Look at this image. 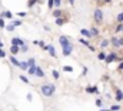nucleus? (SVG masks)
Returning <instances> with one entry per match:
<instances>
[{
	"mask_svg": "<svg viewBox=\"0 0 123 111\" xmlns=\"http://www.w3.org/2000/svg\"><path fill=\"white\" fill-rule=\"evenodd\" d=\"M40 90H42L44 97H52L55 94V91H56V85L55 84H43L40 87Z\"/></svg>",
	"mask_w": 123,
	"mask_h": 111,
	"instance_id": "obj_1",
	"label": "nucleus"
},
{
	"mask_svg": "<svg viewBox=\"0 0 123 111\" xmlns=\"http://www.w3.org/2000/svg\"><path fill=\"white\" fill-rule=\"evenodd\" d=\"M93 17H94V20L97 23H102V20H103V11L100 9H96L94 13H93Z\"/></svg>",
	"mask_w": 123,
	"mask_h": 111,
	"instance_id": "obj_2",
	"label": "nucleus"
},
{
	"mask_svg": "<svg viewBox=\"0 0 123 111\" xmlns=\"http://www.w3.org/2000/svg\"><path fill=\"white\" fill-rule=\"evenodd\" d=\"M59 43H60L62 47H67V46H70V44H72L66 36H60V39H59Z\"/></svg>",
	"mask_w": 123,
	"mask_h": 111,
	"instance_id": "obj_3",
	"label": "nucleus"
},
{
	"mask_svg": "<svg viewBox=\"0 0 123 111\" xmlns=\"http://www.w3.org/2000/svg\"><path fill=\"white\" fill-rule=\"evenodd\" d=\"M63 50H62V53L64 57H67V56H70V53L73 51V44H70V46H67V47H62Z\"/></svg>",
	"mask_w": 123,
	"mask_h": 111,
	"instance_id": "obj_4",
	"label": "nucleus"
},
{
	"mask_svg": "<svg viewBox=\"0 0 123 111\" xmlns=\"http://www.w3.org/2000/svg\"><path fill=\"white\" fill-rule=\"evenodd\" d=\"M34 76L36 77H44V71H43V68L42 67H39V66H36V71H34Z\"/></svg>",
	"mask_w": 123,
	"mask_h": 111,
	"instance_id": "obj_5",
	"label": "nucleus"
},
{
	"mask_svg": "<svg viewBox=\"0 0 123 111\" xmlns=\"http://www.w3.org/2000/svg\"><path fill=\"white\" fill-rule=\"evenodd\" d=\"M12 44H14V46H22V44H25V41H23L20 37H13V39H12Z\"/></svg>",
	"mask_w": 123,
	"mask_h": 111,
	"instance_id": "obj_6",
	"label": "nucleus"
},
{
	"mask_svg": "<svg viewBox=\"0 0 123 111\" xmlns=\"http://www.w3.org/2000/svg\"><path fill=\"white\" fill-rule=\"evenodd\" d=\"M10 53L13 56H16L17 53H20V46H14V44H12V47H10Z\"/></svg>",
	"mask_w": 123,
	"mask_h": 111,
	"instance_id": "obj_7",
	"label": "nucleus"
},
{
	"mask_svg": "<svg viewBox=\"0 0 123 111\" xmlns=\"http://www.w3.org/2000/svg\"><path fill=\"white\" fill-rule=\"evenodd\" d=\"M86 93H89V94H99V90H97V87H86Z\"/></svg>",
	"mask_w": 123,
	"mask_h": 111,
	"instance_id": "obj_8",
	"label": "nucleus"
},
{
	"mask_svg": "<svg viewBox=\"0 0 123 111\" xmlns=\"http://www.w3.org/2000/svg\"><path fill=\"white\" fill-rule=\"evenodd\" d=\"M110 44H112L115 49H119V47H120V46H119V39H117V37H113V39L110 40Z\"/></svg>",
	"mask_w": 123,
	"mask_h": 111,
	"instance_id": "obj_9",
	"label": "nucleus"
},
{
	"mask_svg": "<svg viewBox=\"0 0 123 111\" xmlns=\"http://www.w3.org/2000/svg\"><path fill=\"white\" fill-rule=\"evenodd\" d=\"M115 100H117V101H122L123 100V91L122 90H116V98Z\"/></svg>",
	"mask_w": 123,
	"mask_h": 111,
	"instance_id": "obj_10",
	"label": "nucleus"
},
{
	"mask_svg": "<svg viewBox=\"0 0 123 111\" xmlns=\"http://www.w3.org/2000/svg\"><path fill=\"white\" fill-rule=\"evenodd\" d=\"M89 31H90V36H92V37H97V36H99V28L92 27Z\"/></svg>",
	"mask_w": 123,
	"mask_h": 111,
	"instance_id": "obj_11",
	"label": "nucleus"
},
{
	"mask_svg": "<svg viewBox=\"0 0 123 111\" xmlns=\"http://www.w3.org/2000/svg\"><path fill=\"white\" fill-rule=\"evenodd\" d=\"M47 51L50 53L52 57H56V50H55V47H53L52 44H50V46H47Z\"/></svg>",
	"mask_w": 123,
	"mask_h": 111,
	"instance_id": "obj_12",
	"label": "nucleus"
},
{
	"mask_svg": "<svg viewBox=\"0 0 123 111\" xmlns=\"http://www.w3.org/2000/svg\"><path fill=\"white\" fill-rule=\"evenodd\" d=\"M10 63H12L13 66H16V67H19V63H20V61L16 58V56H12V57H10Z\"/></svg>",
	"mask_w": 123,
	"mask_h": 111,
	"instance_id": "obj_13",
	"label": "nucleus"
},
{
	"mask_svg": "<svg viewBox=\"0 0 123 111\" xmlns=\"http://www.w3.org/2000/svg\"><path fill=\"white\" fill-rule=\"evenodd\" d=\"M80 33H82V36H83V37H87V39H89V37H92V36H90V31H89V30H86V28H82V30H80Z\"/></svg>",
	"mask_w": 123,
	"mask_h": 111,
	"instance_id": "obj_14",
	"label": "nucleus"
},
{
	"mask_svg": "<svg viewBox=\"0 0 123 111\" xmlns=\"http://www.w3.org/2000/svg\"><path fill=\"white\" fill-rule=\"evenodd\" d=\"M19 68H22V70H27V68H29L27 61H20V63H19Z\"/></svg>",
	"mask_w": 123,
	"mask_h": 111,
	"instance_id": "obj_15",
	"label": "nucleus"
},
{
	"mask_svg": "<svg viewBox=\"0 0 123 111\" xmlns=\"http://www.w3.org/2000/svg\"><path fill=\"white\" fill-rule=\"evenodd\" d=\"M0 17H6V19H12V17H13V14H12L10 11H3V13L0 14Z\"/></svg>",
	"mask_w": 123,
	"mask_h": 111,
	"instance_id": "obj_16",
	"label": "nucleus"
},
{
	"mask_svg": "<svg viewBox=\"0 0 123 111\" xmlns=\"http://www.w3.org/2000/svg\"><path fill=\"white\" fill-rule=\"evenodd\" d=\"M110 46V41L109 40H102V43H100V47L102 49H106V47H109Z\"/></svg>",
	"mask_w": 123,
	"mask_h": 111,
	"instance_id": "obj_17",
	"label": "nucleus"
},
{
	"mask_svg": "<svg viewBox=\"0 0 123 111\" xmlns=\"http://www.w3.org/2000/svg\"><path fill=\"white\" fill-rule=\"evenodd\" d=\"M29 74L30 76H34V71H36V64H33V66H29Z\"/></svg>",
	"mask_w": 123,
	"mask_h": 111,
	"instance_id": "obj_18",
	"label": "nucleus"
},
{
	"mask_svg": "<svg viewBox=\"0 0 123 111\" xmlns=\"http://www.w3.org/2000/svg\"><path fill=\"white\" fill-rule=\"evenodd\" d=\"M64 23H66V20H63L62 17H56V24L57 26H63Z\"/></svg>",
	"mask_w": 123,
	"mask_h": 111,
	"instance_id": "obj_19",
	"label": "nucleus"
},
{
	"mask_svg": "<svg viewBox=\"0 0 123 111\" xmlns=\"http://www.w3.org/2000/svg\"><path fill=\"white\" fill-rule=\"evenodd\" d=\"M53 17H62V10L60 9H56L53 11Z\"/></svg>",
	"mask_w": 123,
	"mask_h": 111,
	"instance_id": "obj_20",
	"label": "nucleus"
},
{
	"mask_svg": "<svg viewBox=\"0 0 123 111\" xmlns=\"http://www.w3.org/2000/svg\"><path fill=\"white\" fill-rule=\"evenodd\" d=\"M27 50H29V46H27V44H26V43H25V44H22V46H20V51H22V53H26V51H27Z\"/></svg>",
	"mask_w": 123,
	"mask_h": 111,
	"instance_id": "obj_21",
	"label": "nucleus"
},
{
	"mask_svg": "<svg viewBox=\"0 0 123 111\" xmlns=\"http://www.w3.org/2000/svg\"><path fill=\"white\" fill-rule=\"evenodd\" d=\"M79 41H80V44H83V46H86V47H89V46H90V43H89L86 39H80Z\"/></svg>",
	"mask_w": 123,
	"mask_h": 111,
	"instance_id": "obj_22",
	"label": "nucleus"
},
{
	"mask_svg": "<svg viewBox=\"0 0 123 111\" xmlns=\"http://www.w3.org/2000/svg\"><path fill=\"white\" fill-rule=\"evenodd\" d=\"M12 24H13L14 27H19V26H22V20H13Z\"/></svg>",
	"mask_w": 123,
	"mask_h": 111,
	"instance_id": "obj_23",
	"label": "nucleus"
},
{
	"mask_svg": "<svg viewBox=\"0 0 123 111\" xmlns=\"http://www.w3.org/2000/svg\"><path fill=\"white\" fill-rule=\"evenodd\" d=\"M63 71H66V73H72V71H73V67H70V66H64V67H63Z\"/></svg>",
	"mask_w": 123,
	"mask_h": 111,
	"instance_id": "obj_24",
	"label": "nucleus"
},
{
	"mask_svg": "<svg viewBox=\"0 0 123 111\" xmlns=\"http://www.w3.org/2000/svg\"><path fill=\"white\" fill-rule=\"evenodd\" d=\"M52 76H53V78H56V80L60 77V74H59V71H57V70H53V71H52Z\"/></svg>",
	"mask_w": 123,
	"mask_h": 111,
	"instance_id": "obj_25",
	"label": "nucleus"
},
{
	"mask_svg": "<svg viewBox=\"0 0 123 111\" xmlns=\"http://www.w3.org/2000/svg\"><path fill=\"white\" fill-rule=\"evenodd\" d=\"M122 30H123V24H122V23H119V24L116 26V28H115V31H116V33H119V31H122Z\"/></svg>",
	"mask_w": 123,
	"mask_h": 111,
	"instance_id": "obj_26",
	"label": "nucleus"
},
{
	"mask_svg": "<svg viewBox=\"0 0 123 111\" xmlns=\"http://www.w3.org/2000/svg\"><path fill=\"white\" fill-rule=\"evenodd\" d=\"M119 110H120V105H117V104H115V105L110 107V111H119Z\"/></svg>",
	"mask_w": 123,
	"mask_h": 111,
	"instance_id": "obj_27",
	"label": "nucleus"
},
{
	"mask_svg": "<svg viewBox=\"0 0 123 111\" xmlns=\"http://www.w3.org/2000/svg\"><path fill=\"white\" fill-rule=\"evenodd\" d=\"M105 57H106V53H105V51L99 53V56H97V58H99V60H105Z\"/></svg>",
	"mask_w": 123,
	"mask_h": 111,
	"instance_id": "obj_28",
	"label": "nucleus"
},
{
	"mask_svg": "<svg viewBox=\"0 0 123 111\" xmlns=\"http://www.w3.org/2000/svg\"><path fill=\"white\" fill-rule=\"evenodd\" d=\"M117 22H119V23H122L123 22V11H120V13L117 14Z\"/></svg>",
	"mask_w": 123,
	"mask_h": 111,
	"instance_id": "obj_29",
	"label": "nucleus"
},
{
	"mask_svg": "<svg viewBox=\"0 0 123 111\" xmlns=\"http://www.w3.org/2000/svg\"><path fill=\"white\" fill-rule=\"evenodd\" d=\"M20 80L23 81V83H26V84H29V78L26 77V76H20Z\"/></svg>",
	"mask_w": 123,
	"mask_h": 111,
	"instance_id": "obj_30",
	"label": "nucleus"
},
{
	"mask_svg": "<svg viewBox=\"0 0 123 111\" xmlns=\"http://www.w3.org/2000/svg\"><path fill=\"white\" fill-rule=\"evenodd\" d=\"M4 28H6L7 31H13V30H14V28H16V27H14L13 24H9V26H6V27H4Z\"/></svg>",
	"mask_w": 123,
	"mask_h": 111,
	"instance_id": "obj_31",
	"label": "nucleus"
},
{
	"mask_svg": "<svg viewBox=\"0 0 123 111\" xmlns=\"http://www.w3.org/2000/svg\"><path fill=\"white\" fill-rule=\"evenodd\" d=\"M53 3H55V7H60L62 6V0H53Z\"/></svg>",
	"mask_w": 123,
	"mask_h": 111,
	"instance_id": "obj_32",
	"label": "nucleus"
},
{
	"mask_svg": "<svg viewBox=\"0 0 123 111\" xmlns=\"http://www.w3.org/2000/svg\"><path fill=\"white\" fill-rule=\"evenodd\" d=\"M33 64H36V60L34 58H29L27 60V66H33Z\"/></svg>",
	"mask_w": 123,
	"mask_h": 111,
	"instance_id": "obj_33",
	"label": "nucleus"
},
{
	"mask_svg": "<svg viewBox=\"0 0 123 111\" xmlns=\"http://www.w3.org/2000/svg\"><path fill=\"white\" fill-rule=\"evenodd\" d=\"M36 1H37V0H29V3H27V6H29V7H33V6L36 4Z\"/></svg>",
	"mask_w": 123,
	"mask_h": 111,
	"instance_id": "obj_34",
	"label": "nucleus"
},
{
	"mask_svg": "<svg viewBox=\"0 0 123 111\" xmlns=\"http://www.w3.org/2000/svg\"><path fill=\"white\" fill-rule=\"evenodd\" d=\"M47 6H49V9H53V7H55V3H53V0H49V1H47Z\"/></svg>",
	"mask_w": 123,
	"mask_h": 111,
	"instance_id": "obj_35",
	"label": "nucleus"
},
{
	"mask_svg": "<svg viewBox=\"0 0 123 111\" xmlns=\"http://www.w3.org/2000/svg\"><path fill=\"white\" fill-rule=\"evenodd\" d=\"M4 27H6V23H4V20L0 17V28H4Z\"/></svg>",
	"mask_w": 123,
	"mask_h": 111,
	"instance_id": "obj_36",
	"label": "nucleus"
},
{
	"mask_svg": "<svg viewBox=\"0 0 123 111\" xmlns=\"http://www.w3.org/2000/svg\"><path fill=\"white\" fill-rule=\"evenodd\" d=\"M6 57V53H4V50L3 49H0V58H4Z\"/></svg>",
	"mask_w": 123,
	"mask_h": 111,
	"instance_id": "obj_37",
	"label": "nucleus"
},
{
	"mask_svg": "<svg viewBox=\"0 0 123 111\" xmlns=\"http://www.w3.org/2000/svg\"><path fill=\"white\" fill-rule=\"evenodd\" d=\"M117 71H123V61H120V64L117 67Z\"/></svg>",
	"mask_w": 123,
	"mask_h": 111,
	"instance_id": "obj_38",
	"label": "nucleus"
},
{
	"mask_svg": "<svg viewBox=\"0 0 123 111\" xmlns=\"http://www.w3.org/2000/svg\"><path fill=\"white\" fill-rule=\"evenodd\" d=\"M86 74H87V68L83 67V70H82V76H86Z\"/></svg>",
	"mask_w": 123,
	"mask_h": 111,
	"instance_id": "obj_39",
	"label": "nucleus"
},
{
	"mask_svg": "<svg viewBox=\"0 0 123 111\" xmlns=\"http://www.w3.org/2000/svg\"><path fill=\"white\" fill-rule=\"evenodd\" d=\"M96 105H97V107H100V105H102V100H100V98H97V100H96Z\"/></svg>",
	"mask_w": 123,
	"mask_h": 111,
	"instance_id": "obj_40",
	"label": "nucleus"
},
{
	"mask_svg": "<svg viewBox=\"0 0 123 111\" xmlns=\"http://www.w3.org/2000/svg\"><path fill=\"white\" fill-rule=\"evenodd\" d=\"M37 46H40V47L43 49V47H44V41H42V40H39V44H37Z\"/></svg>",
	"mask_w": 123,
	"mask_h": 111,
	"instance_id": "obj_41",
	"label": "nucleus"
},
{
	"mask_svg": "<svg viewBox=\"0 0 123 111\" xmlns=\"http://www.w3.org/2000/svg\"><path fill=\"white\" fill-rule=\"evenodd\" d=\"M119 46H120V47H123V37H120V39H119Z\"/></svg>",
	"mask_w": 123,
	"mask_h": 111,
	"instance_id": "obj_42",
	"label": "nucleus"
},
{
	"mask_svg": "<svg viewBox=\"0 0 123 111\" xmlns=\"http://www.w3.org/2000/svg\"><path fill=\"white\" fill-rule=\"evenodd\" d=\"M31 100H33V98H31V94L29 93V94H27V101H31Z\"/></svg>",
	"mask_w": 123,
	"mask_h": 111,
	"instance_id": "obj_43",
	"label": "nucleus"
},
{
	"mask_svg": "<svg viewBox=\"0 0 123 111\" xmlns=\"http://www.w3.org/2000/svg\"><path fill=\"white\" fill-rule=\"evenodd\" d=\"M17 14H19L20 17H25V16H26V13H23V11H20V13H17Z\"/></svg>",
	"mask_w": 123,
	"mask_h": 111,
	"instance_id": "obj_44",
	"label": "nucleus"
},
{
	"mask_svg": "<svg viewBox=\"0 0 123 111\" xmlns=\"http://www.w3.org/2000/svg\"><path fill=\"white\" fill-rule=\"evenodd\" d=\"M44 30H46V31H50V27H49L47 24H44Z\"/></svg>",
	"mask_w": 123,
	"mask_h": 111,
	"instance_id": "obj_45",
	"label": "nucleus"
},
{
	"mask_svg": "<svg viewBox=\"0 0 123 111\" xmlns=\"http://www.w3.org/2000/svg\"><path fill=\"white\" fill-rule=\"evenodd\" d=\"M74 1H76V0H69V3H70V4H72V6H73V4H74Z\"/></svg>",
	"mask_w": 123,
	"mask_h": 111,
	"instance_id": "obj_46",
	"label": "nucleus"
},
{
	"mask_svg": "<svg viewBox=\"0 0 123 111\" xmlns=\"http://www.w3.org/2000/svg\"><path fill=\"white\" fill-rule=\"evenodd\" d=\"M0 49H3V41L0 40Z\"/></svg>",
	"mask_w": 123,
	"mask_h": 111,
	"instance_id": "obj_47",
	"label": "nucleus"
},
{
	"mask_svg": "<svg viewBox=\"0 0 123 111\" xmlns=\"http://www.w3.org/2000/svg\"><path fill=\"white\" fill-rule=\"evenodd\" d=\"M103 1H105V3H110L112 0H103Z\"/></svg>",
	"mask_w": 123,
	"mask_h": 111,
	"instance_id": "obj_48",
	"label": "nucleus"
},
{
	"mask_svg": "<svg viewBox=\"0 0 123 111\" xmlns=\"http://www.w3.org/2000/svg\"><path fill=\"white\" fill-rule=\"evenodd\" d=\"M100 111H110V108H109V110H106V108H105V110H100Z\"/></svg>",
	"mask_w": 123,
	"mask_h": 111,
	"instance_id": "obj_49",
	"label": "nucleus"
},
{
	"mask_svg": "<svg viewBox=\"0 0 123 111\" xmlns=\"http://www.w3.org/2000/svg\"><path fill=\"white\" fill-rule=\"evenodd\" d=\"M122 33H123V30H122Z\"/></svg>",
	"mask_w": 123,
	"mask_h": 111,
	"instance_id": "obj_50",
	"label": "nucleus"
}]
</instances>
